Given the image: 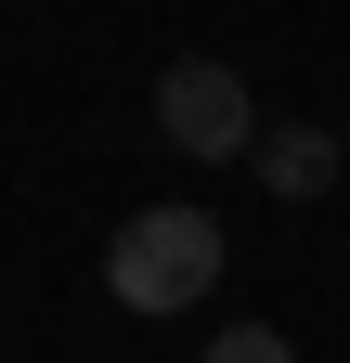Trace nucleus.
<instances>
[{
    "label": "nucleus",
    "instance_id": "f257e3e1",
    "mask_svg": "<svg viewBox=\"0 0 350 363\" xmlns=\"http://www.w3.org/2000/svg\"><path fill=\"white\" fill-rule=\"evenodd\" d=\"M104 286H117V311H195L208 286H221V220L208 208H130L117 220V247H104Z\"/></svg>",
    "mask_w": 350,
    "mask_h": 363
},
{
    "label": "nucleus",
    "instance_id": "f03ea898",
    "mask_svg": "<svg viewBox=\"0 0 350 363\" xmlns=\"http://www.w3.org/2000/svg\"><path fill=\"white\" fill-rule=\"evenodd\" d=\"M156 130H169L182 156H247V143H259V104H247V78H234L221 52H182V65L156 78Z\"/></svg>",
    "mask_w": 350,
    "mask_h": 363
},
{
    "label": "nucleus",
    "instance_id": "7ed1b4c3",
    "mask_svg": "<svg viewBox=\"0 0 350 363\" xmlns=\"http://www.w3.org/2000/svg\"><path fill=\"white\" fill-rule=\"evenodd\" d=\"M247 169L273 182L286 208H312V195H337V130H312V117H298V130H259V143H247Z\"/></svg>",
    "mask_w": 350,
    "mask_h": 363
},
{
    "label": "nucleus",
    "instance_id": "20e7f679",
    "mask_svg": "<svg viewBox=\"0 0 350 363\" xmlns=\"http://www.w3.org/2000/svg\"><path fill=\"white\" fill-rule=\"evenodd\" d=\"M195 363H298V350H286V337H273V325H221V337H208V350H195Z\"/></svg>",
    "mask_w": 350,
    "mask_h": 363
}]
</instances>
